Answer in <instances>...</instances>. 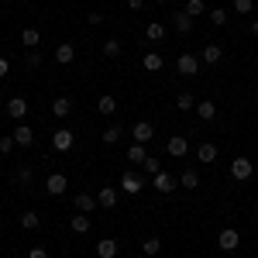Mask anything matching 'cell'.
<instances>
[{"instance_id":"6da1fadb","label":"cell","mask_w":258,"mask_h":258,"mask_svg":"<svg viewBox=\"0 0 258 258\" xmlns=\"http://www.w3.org/2000/svg\"><path fill=\"white\" fill-rule=\"evenodd\" d=\"M145 186H148V179L138 176V172H124L120 176V193H127V197H138Z\"/></svg>"},{"instance_id":"7a4b0ae2","label":"cell","mask_w":258,"mask_h":258,"mask_svg":"<svg viewBox=\"0 0 258 258\" xmlns=\"http://www.w3.org/2000/svg\"><path fill=\"white\" fill-rule=\"evenodd\" d=\"M251 172H255V162H251V159H244V155L231 159V179H234V182H244V179H251Z\"/></svg>"},{"instance_id":"3957f363","label":"cell","mask_w":258,"mask_h":258,"mask_svg":"<svg viewBox=\"0 0 258 258\" xmlns=\"http://www.w3.org/2000/svg\"><path fill=\"white\" fill-rule=\"evenodd\" d=\"M176 73L179 76H197L200 73V55L197 52H182L176 59Z\"/></svg>"},{"instance_id":"277c9868","label":"cell","mask_w":258,"mask_h":258,"mask_svg":"<svg viewBox=\"0 0 258 258\" xmlns=\"http://www.w3.org/2000/svg\"><path fill=\"white\" fill-rule=\"evenodd\" d=\"M73 145H76V135H73L69 127L52 131V148H55V152H62V155H66V152H73Z\"/></svg>"},{"instance_id":"5b68a950","label":"cell","mask_w":258,"mask_h":258,"mask_svg":"<svg viewBox=\"0 0 258 258\" xmlns=\"http://www.w3.org/2000/svg\"><path fill=\"white\" fill-rule=\"evenodd\" d=\"M66 189H69L66 172H52V176L45 179V193H48V197H66Z\"/></svg>"},{"instance_id":"8992f818","label":"cell","mask_w":258,"mask_h":258,"mask_svg":"<svg viewBox=\"0 0 258 258\" xmlns=\"http://www.w3.org/2000/svg\"><path fill=\"white\" fill-rule=\"evenodd\" d=\"M176 186H179V179L172 176V172H165V169L152 176V189H155V193H172Z\"/></svg>"},{"instance_id":"52a82bcc","label":"cell","mask_w":258,"mask_h":258,"mask_svg":"<svg viewBox=\"0 0 258 258\" xmlns=\"http://www.w3.org/2000/svg\"><path fill=\"white\" fill-rule=\"evenodd\" d=\"M238 244H241V234L234 231V227H224V231L217 234V248L220 251H234Z\"/></svg>"},{"instance_id":"ba28073f","label":"cell","mask_w":258,"mask_h":258,"mask_svg":"<svg viewBox=\"0 0 258 258\" xmlns=\"http://www.w3.org/2000/svg\"><path fill=\"white\" fill-rule=\"evenodd\" d=\"M131 138H135V145H148V141L155 138V127H152L148 120H138V124L131 127Z\"/></svg>"},{"instance_id":"9c48e42d","label":"cell","mask_w":258,"mask_h":258,"mask_svg":"<svg viewBox=\"0 0 258 258\" xmlns=\"http://www.w3.org/2000/svg\"><path fill=\"white\" fill-rule=\"evenodd\" d=\"M165 152H169L172 159H186V152H189V141L182 138V135H172V138L165 141Z\"/></svg>"},{"instance_id":"30bf717a","label":"cell","mask_w":258,"mask_h":258,"mask_svg":"<svg viewBox=\"0 0 258 258\" xmlns=\"http://www.w3.org/2000/svg\"><path fill=\"white\" fill-rule=\"evenodd\" d=\"M11 135L18 141V148H31V145H35V127H31V124H18Z\"/></svg>"},{"instance_id":"8fae6325","label":"cell","mask_w":258,"mask_h":258,"mask_svg":"<svg viewBox=\"0 0 258 258\" xmlns=\"http://www.w3.org/2000/svg\"><path fill=\"white\" fill-rule=\"evenodd\" d=\"M224 59V48L220 45H203L200 48V66H217Z\"/></svg>"},{"instance_id":"7c38bea8","label":"cell","mask_w":258,"mask_h":258,"mask_svg":"<svg viewBox=\"0 0 258 258\" xmlns=\"http://www.w3.org/2000/svg\"><path fill=\"white\" fill-rule=\"evenodd\" d=\"M7 114H11V120H24V114H28V100L24 97H11L7 100Z\"/></svg>"},{"instance_id":"4fadbf2b","label":"cell","mask_w":258,"mask_h":258,"mask_svg":"<svg viewBox=\"0 0 258 258\" xmlns=\"http://www.w3.org/2000/svg\"><path fill=\"white\" fill-rule=\"evenodd\" d=\"M197 159L203 162V165H214V162H217V145H214V141H200Z\"/></svg>"},{"instance_id":"5bb4252c","label":"cell","mask_w":258,"mask_h":258,"mask_svg":"<svg viewBox=\"0 0 258 258\" xmlns=\"http://www.w3.org/2000/svg\"><path fill=\"white\" fill-rule=\"evenodd\" d=\"M193 21H197V18H189V14H186V7L172 14V24H176V31H179V35H189V31H193Z\"/></svg>"},{"instance_id":"9a60e30c","label":"cell","mask_w":258,"mask_h":258,"mask_svg":"<svg viewBox=\"0 0 258 258\" xmlns=\"http://www.w3.org/2000/svg\"><path fill=\"white\" fill-rule=\"evenodd\" d=\"M97 203L103 210H114V207H117V189H114V186H103L97 193Z\"/></svg>"},{"instance_id":"2e32d148","label":"cell","mask_w":258,"mask_h":258,"mask_svg":"<svg viewBox=\"0 0 258 258\" xmlns=\"http://www.w3.org/2000/svg\"><path fill=\"white\" fill-rule=\"evenodd\" d=\"M97 207H100V203H97L93 193H76V210H80V214H93Z\"/></svg>"},{"instance_id":"e0dca14e","label":"cell","mask_w":258,"mask_h":258,"mask_svg":"<svg viewBox=\"0 0 258 258\" xmlns=\"http://www.w3.org/2000/svg\"><path fill=\"white\" fill-rule=\"evenodd\" d=\"M73 59H76V45H69V41H62L59 48H55V62H59V66H69Z\"/></svg>"},{"instance_id":"ac0fdd59","label":"cell","mask_w":258,"mask_h":258,"mask_svg":"<svg viewBox=\"0 0 258 258\" xmlns=\"http://www.w3.org/2000/svg\"><path fill=\"white\" fill-rule=\"evenodd\" d=\"M141 66H145V73H162V66H165V59H162L159 52H145V59H141Z\"/></svg>"},{"instance_id":"d6986e66","label":"cell","mask_w":258,"mask_h":258,"mask_svg":"<svg viewBox=\"0 0 258 258\" xmlns=\"http://www.w3.org/2000/svg\"><path fill=\"white\" fill-rule=\"evenodd\" d=\"M97 110H100V114H107V117L117 114V97H114V93H103V97L97 100Z\"/></svg>"},{"instance_id":"ffe728a7","label":"cell","mask_w":258,"mask_h":258,"mask_svg":"<svg viewBox=\"0 0 258 258\" xmlns=\"http://www.w3.org/2000/svg\"><path fill=\"white\" fill-rule=\"evenodd\" d=\"M197 117L200 120H214L217 117V103H214V100H200L197 103Z\"/></svg>"},{"instance_id":"44dd1931","label":"cell","mask_w":258,"mask_h":258,"mask_svg":"<svg viewBox=\"0 0 258 258\" xmlns=\"http://www.w3.org/2000/svg\"><path fill=\"white\" fill-rule=\"evenodd\" d=\"M145 38L159 45V41L165 38V24H162V21H148V28H145Z\"/></svg>"},{"instance_id":"7402d4cb","label":"cell","mask_w":258,"mask_h":258,"mask_svg":"<svg viewBox=\"0 0 258 258\" xmlns=\"http://www.w3.org/2000/svg\"><path fill=\"white\" fill-rule=\"evenodd\" d=\"M21 45H24V48H38L41 45V31L38 28H24V31H21Z\"/></svg>"},{"instance_id":"603a6c76","label":"cell","mask_w":258,"mask_h":258,"mask_svg":"<svg viewBox=\"0 0 258 258\" xmlns=\"http://www.w3.org/2000/svg\"><path fill=\"white\" fill-rule=\"evenodd\" d=\"M120 135H124V127H120V124H107V127L100 131L103 145H117V141H120Z\"/></svg>"},{"instance_id":"cb8c5ba5","label":"cell","mask_w":258,"mask_h":258,"mask_svg":"<svg viewBox=\"0 0 258 258\" xmlns=\"http://www.w3.org/2000/svg\"><path fill=\"white\" fill-rule=\"evenodd\" d=\"M21 227H24V231H38L41 227V214L38 210H24V214H21Z\"/></svg>"},{"instance_id":"d4e9b609","label":"cell","mask_w":258,"mask_h":258,"mask_svg":"<svg viewBox=\"0 0 258 258\" xmlns=\"http://www.w3.org/2000/svg\"><path fill=\"white\" fill-rule=\"evenodd\" d=\"M14 182H18V186H31V182H35V169H31L28 162H24V165H18V172H14Z\"/></svg>"},{"instance_id":"484cf974","label":"cell","mask_w":258,"mask_h":258,"mask_svg":"<svg viewBox=\"0 0 258 258\" xmlns=\"http://www.w3.org/2000/svg\"><path fill=\"white\" fill-rule=\"evenodd\" d=\"M114 255H117V241L114 238L97 241V258H114Z\"/></svg>"},{"instance_id":"4316f807","label":"cell","mask_w":258,"mask_h":258,"mask_svg":"<svg viewBox=\"0 0 258 258\" xmlns=\"http://www.w3.org/2000/svg\"><path fill=\"white\" fill-rule=\"evenodd\" d=\"M52 114H55V117H69V114H73V100L69 97L52 100Z\"/></svg>"},{"instance_id":"83f0119b","label":"cell","mask_w":258,"mask_h":258,"mask_svg":"<svg viewBox=\"0 0 258 258\" xmlns=\"http://www.w3.org/2000/svg\"><path fill=\"white\" fill-rule=\"evenodd\" d=\"M145 159H148V148H145V145H131V148H127V162H131V165H145Z\"/></svg>"},{"instance_id":"f1b7e54d","label":"cell","mask_w":258,"mask_h":258,"mask_svg":"<svg viewBox=\"0 0 258 258\" xmlns=\"http://www.w3.org/2000/svg\"><path fill=\"white\" fill-rule=\"evenodd\" d=\"M100 52H103L107 59H120V52H124V48H120V41H117V38H107L103 45H100Z\"/></svg>"},{"instance_id":"f546056e","label":"cell","mask_w":258,"mask_h":258,"mask_svg":"<svg viewBox=\"0 0 258 258\" xmlns=\"http://www.w3.org/2000/svg\"><path fill=\"white\" fill-rule=\"evenodd\" d=\"M179 186H182V189H200V176H197V169H186V172L179 176Z\"/></svg>"},{"instance_id":"4dcf8cb0","label":"cell","mask_w":258,"mask_h":258,"mask_svg":"<svg viewBox=\"0 0 258 258\" xmlns=\"http://www.w3.org/2000/svg\"><path fill=\"white\" fill-rule=\"evenodd\" d=\"M159 251H162V241L159 238H145V241H141V255H145V258H155Z\"/></svg>"},{"instance_id":"1f68e13d","label":"cell","mask_w":258,"mask_h":258,"mask_svg":"<svg viewBox=\"0 0 258 258\" xmlns=\"http://www.w3.org/2000/svg\"><path fill=\"white\" fill-rule=\"evenodd\" d=\"M69 227H73L76 234H86V231H90V214H73Z\"/></svg>"},{"instance_id":"d6a6232c","label":"cell","mask_w":258,"mask_h":258,"mask_svg":"<svg viewBox=\"0 0 258 258\" xmlns=\"http://www.w3.org/2000/svg\"><path fill=\"white\" fill-rule=\"evenodd\" d=\"M41 62H45L41 48H28V52H24V66H28V69H41Z\"/></svg>"},{"instance_id":"836d02e7","label":"cell","mask_w":258,"mask_h":258,"mask_svg":"<svg viewBox=\"0 0 258 258\" xmlns=\"http://www.w3.org/2000/svg\"><path fill=\"white\" fill-rule=\"evenodd\" d=\"M176 110H197L193 93H176Z\"/></svg>"},{"instance_id":"e575fe53","label":"cell","mask_w":258,"mask_h":258,"mask_svg":"<svg viewBox=\"0 0 258 258\" xmlns=\"http://www.w3.org/2000/svg\"><path fill=\"white\" fill-rule=\"evenodd\" d=\"M210 24H214V28H224V24H227V11H224V7H214V11H210Z\"/></svg>"},{"instance_id":"d590c367","label":"cell","mask_w":258,"mask_h":258,"mask_svg":"<svg viewBox=\"0 0 258 258\" xmlns=\"http://www.w3.org/2000/svg\"><path fill=\"white\" fill-rule=\"evenodd\" d=\"M186 14L189 18H203V0H186Z\"/></svg>"},{"instance_id":"8d00e7d4","label":"cell","mask_w":258,"mask_h":258,"mask_svg":"<svg viewBox=\"0 0 258 258\" xmlns=\"http://www.w3.org/2000/svg\"><path fill=\"white\" fill-rule=\"evenodd\" d=\"M141 169H145V176H148V179L155 176V172H162V165H159V159H152V155H148V159H145V165H141Z\"/></svg>"},{"instance_id":"74e56055","label":"cell","mask_w":258,"mask_h":258,"mask_svg":"<svg viewBox=\"0 0 258 258\" xmlns=\"http://www.w3.org/2000/svg\"><path fill=\"white\" fill-rule=\"evenodd\" d=\"M11 148H18V141H14V135H4L0 138V155H11Z\"/></svg>"},{"instance_id":"f35d334b","label":"cell","mask_w":258,"mask_h":258,"mask_svg":"<svg viewBox=\"0 0 258 258\" xmlns=\"http://www.w3.org/2000/svg\"><path fill=\"white\" fill-rule=\"evenodd\" d=\"M234 11L238 14H251L255 11V0H234Z\"/></svg>"},{"instance_id":"ab89813d","label":"cell","mask_w":258,"mask_h":258,"mask_svg":"<svg viewBox=\"0 0 258 258\" xmlns=\"http://www.w3.org/2000/svg\"><path fill=\"white\" fill-rule=\"evenodd\" d=\"M86 21H90V24H93V28H100V24H103V14H100V11H90V14H86Z\"/></svg>"},{"instance_id":"60d3db41","label":"cell","mask_w":258,"mask_h":258,"mask_svg":"<svg viewBox=\"0 0 258 258\" xmlns=\"http://www.w3.org/2000/svg\"><path fill=\"white\" fill-rule=\"evenodd\" d=\"M24 258H48V251H45V248H38V244H35V248H31V251H28V255Z\"/></svg>"},{"instance_id":"b9f144b4","label":"cell","mask_w":258,"mask_h":258,"mask_svg":"<svg viewBox=\"0 0 258 258\" xmlns=\"http://www.w3.org/2000/svg\"><path fill=\"white\" fill-rule=\"evenodd\" d=\"M7 73H11V62H7V59H0V76H7Z\"/></svg>"},{"instance_id":"7bdbcfd3","label":"cell","mask_w":258,"mask_h":258,"mask_svg":"<svg viewBox=\"0 0 258 258\" xmlns=\"http://www.w3.org/2000/svg\"><path fill=\"white\" fill-rule=\"evenodd\" d=\"M127 7H131V11H141V7H145V0H127Z\"/></svg>"},{"instance_id":"ee69618b","label":"cell","mask_w":258,"mask_h":258,"mask_svg":"<svg viewBox=\"0 0 258 258\" xmlns=\"http://www.w3.org/2000/svg\"><path fill=\"white\" fill-rule=\"evenodd\" d=\"M251 35H255V38H258V21H251Z\"/></svg>"},{"instance_id":"f6af8a7d","label":"cell","mask_w":258,"mask_h":258,"mask_svg":"<svg viewBox=\"0 0 258 258\" xmlns=\"http://www.w3.org/2000/svg\"><path fill=\"white\" fill-rule=\"evenodd\" d=\"M155 4H169V0H155Z\"/></svg>"},{"instance_id":"bcb514c9","label":"cell","mask_w":258,"mask_h":258,"mask_svg":"<svg viewBox=\"0 0 258 258\" xmlns=\"http://www.w3.org/2000/svg\"><path fill=\"white\" fill-rule=\"evenodd\" d=\"M255 224H258V214H255Z\"/></svg>"},{"instance_id":"7dc6e473","label":"cell","mask_w":258,"mask_h":258,"mask_svg":"<svg viewBox=\"0 0 258 258\" xmlns=\"http://www.w3.org/2000/svg\"><path fill=\"white\" fill-rule=\"evenodd\" d=\"M0 176H4V169H0Z\"/></svg>"},{"instance_id":"c3c4849f","label":"cell","mask_w":258,"mask_h":258,"mask_svg":"<svg viewBox=\"0 0 258 258\" xmlns=\"http://www.w3.org/2000/svg\"><path fill=\"white\" fill-rule=\"evenodd\" d=\"M11 258H18V255H11Z\"/></svg>"}]
</instances>
